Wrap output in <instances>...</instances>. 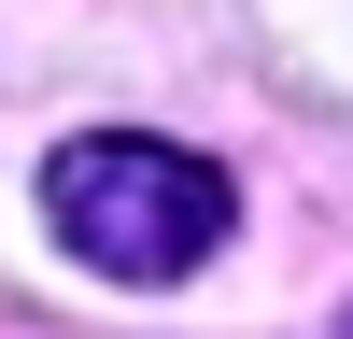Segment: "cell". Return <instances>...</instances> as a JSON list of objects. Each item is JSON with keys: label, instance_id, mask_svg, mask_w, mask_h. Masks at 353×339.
<instances>
[{"label": "cell", "instance_id": "cell-1", "mask_svg": "<svg viewBox=\"0 0 353 339\" xmlns=\"http://www.w3.org/2000/svg\"><path fill=\"white\" fill-rule=\"evenodd\" d=\"M43 226L57 254H85L99 282H184L198 254L241 226V184L184 141H141V127H99V141H57L43 156Z\"/></svg>", "mask_w": 353, "mask_h": 339}, {"label": "cell", "instance_id": "cell-2", "mask_svg": "<svg viewBox=\"0 0 353 339\" xmlns=\"http://www.w3.org/2000/svg\"><path fill=\"white\" fill-rule=\"evenodd\" d=\"M339 339H353V325H339Z\"/></svg>", "mask_w": 353, "mask_h": 339}]
</instances>
